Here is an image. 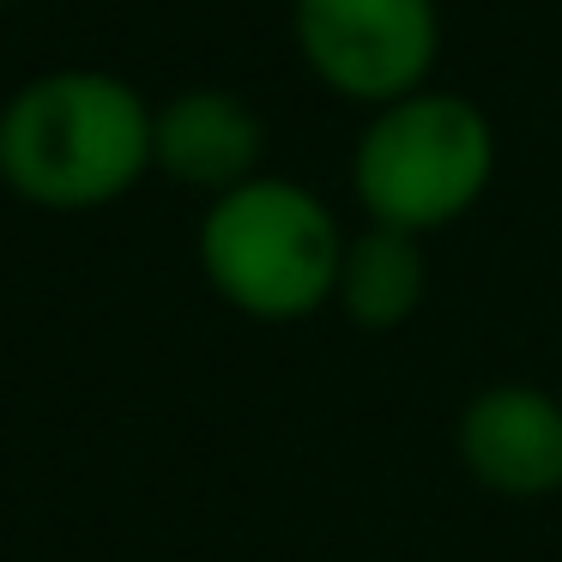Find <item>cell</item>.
Segmentation results:
<instances>
[{
  "label": "cell",
  "instance_id": "6da1fadb",
  "mask_svg": "<svg viewBox=\"0 0 562 562\" xmlns=\"http://www.w3.org/2000/svg\"><path fill=\"white\" fill-rule=\"evenodd\" d=\"M151 176V98L110 67H49L0 103V188L31 212L79 218Z\"/></svg>",
  "mask_w": 562,
  "mask_h": 562
},
{
  "label": "cell",
  "instance_id": "7a4b0ae2",
  "mask_svg": "<svg viewBox=\"0 0 562 562\" xmlns=\"http://www.w3.org/2000/svg\"><path fill=\"white\" fill-rule=\"evenodd\" d=\"M345 231L308 182L279 170L206 200L194 231V260L206 291L260 327H296L321 315L339 284Z\"/></svg>",
  "mask_w": 562,
  "mask_h": 562
},
{
  "label": "cell",
  "instance_id": "3957f363",
  "mask_svg": "<svg viewBox=\"0 0 562 562\" xmlns=\"http://www.w3.org/2000/svg\"><path fill=\"white\" fill-rule=\"evenodd\" d=\"M351 200L369 224L436 236L477 212L496 182V127L465 91L424 86L369 110L351 139Z\"/></svg>",
  "mask_w": 562,
  "mask_h": 562
},
{
  "label": "cell",
  "instance_id": "277c9868",
  "mask_svg": "<svg viewBox=\"0 0 562 562\" xmlns=\"http://www.w3.org/2000/svg\"><path fill=\"white\" fill-rule=\"evenodd\" d=\"M291 43L321 91L357 110H381L436 79V0H291Z\"/></svg>",
  "mask_w": 562,
  "mask_h": 562
},
{
  "label": "cell",
  "instance_id": "5b68a950",
  "mask_svg": "<svg viewBox=\"0 0 562 562\" xmlns=\"http://www.w3.org/2000/svg\"><path fill=\"white\" fill-rule=\"evenodd\" d=\"M453 460L477 490L544 502L562 490V400L532 381H496L453 417Z\"/></svg>",
  "mask_w": 562,
  "mask_h": 562
},
{
  "label": "cell",
  "instance_id": "8992f818",
  "mask_svg": "<svg viewBox=\"0 0 562 562\" xmlns=\"http://www.w3.org/2000/svg\"><path fill=\"white\" fill-rule=\"evenodd\" d=\"M267 170V122L231 86H188L151 103V176L188 194H231Z\"/></svg>",
  "mask_w": 562,
  "mask_h": 562
},
{
  "label": "cell",
  "instance_id": "52a82bcc",
  "mask_svg": "<svg viewBox=\"0 0 562 562\" xmlns=\"http://www.w3.org/2000/svg\"><path fill=\"white\" fill-rule=\"evenodd\" d=\"M424 296H429L424 236L387 231V224H363L357 236H345L333 308L357 333H400L424 308Z\"/></svg>",
  "mask_w": 562,
  "mask_h": 562
},
{
  "label": "cell",
  "instance_id": "ba28073f",
  "mask_svg": "<svg viewBox=\"0 0 562 562\" xmlns=\"http://www.w3.org/2000/svg\"><path fill=\"white\" fill-rule=\"evenodd\" d=\"M7 7H25V0H0V13H7Z\"/></svg>",
  "mask_w": 562,
  "mask_h": 562
}]
</instances>
